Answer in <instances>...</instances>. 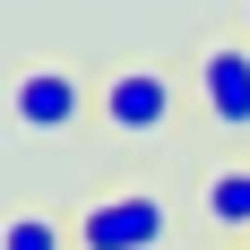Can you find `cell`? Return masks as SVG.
<instances>
[{"instance_id":"cell-1","label":"cell","mask_w":250,"mask_h":250,"mask_svg":"<svg viewBox=\"0 0 250 250\" xmlns=\"http://www.w3.org/2000/svg\"><path fill=\"white\" fill-rule=\"evenodd\" d=\"M69 233H78V250H164L173 207L155 199V190H112V199H95Z\"/></svg>"},{"instance_id":"cell-7","label":"cell","mask_w":250,"mask_h":250,"mask_svg":"<svg viewBox=\"0 0 250 250\" xmlns=\"http://www.w3.org/2000/svg\"><path fill=\"white\" fill-rule=\"evenodd\" d=\"M242 35H250V0H242Z\"/></svg>"},{"instance_id":"cell-4","label":"cell","mask_w":250,"mask_h":250,"mask_svg":"<svg viewBox=\"0 0 250 250\" xmlns=\"http://www.w3.org/2000/svg\"><path fill=\"white\" fill-rule=\"evenodd\" d=\"M199 104L225 138L250 129V43H199Z\"/></svg>"},{"instance_id":"cell-5","label":"cell","mask_w":250,"mask_h":250,"mask_svg":"<svg viewBox=\"0 0 250 250\" xmlns=\"http://www.w3.org/2000/svg\"><path fill=\"white\" fill-rule=\"evenodd\" d=\"M199 207H207V225H216V233H250V164H225V173H207Z\"/></svg>"},{"instance_id":"cell-3","label":"cell","mask_w":250,"mask_h":250,"mask_svg":"<svg viewBox=\"0 0 250 250\" xmlns=\"http://www.w3.org/2000/svg\"><path fill=\"white\" fill-rule=\"evenodd\" d=\"M95 121L112 138H164L173 129V78L164 69H112L95 86Z\"/></svg>"},{"instance_id":"cell-6","label":"cell","mask_w":250,"mask_h":250,"mask_svg":"<svg viewBox=\"0 0 250 250\" xmlns=\"http://www.w3.org/2000/svg\"><path fill=\"white\" fill-rule=\"evenodd\" d=\"M0 250H78L61 216H0Z\"/></svg>"},{"instance_id":"cell-2","label":"cell","mask_w":250,"mask_h":250,"mask_svg":"<svg viewBox=\"0 0 250 250\" xmlns=\"http://www.w3.org/2000/svg\"><path fill=\"white\" fill-rule=\"evenodd\" d=\"M86 112H95V86L78 69H26L18 86H9V121H18L26 138H69Z\"/></svg>"}]
</instances>
